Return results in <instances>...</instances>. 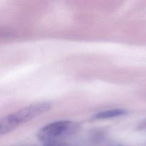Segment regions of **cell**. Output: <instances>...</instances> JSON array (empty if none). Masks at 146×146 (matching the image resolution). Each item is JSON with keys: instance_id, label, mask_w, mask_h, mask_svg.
Segmentation results:
<instances>
[{"instance_id": "cell-1", "label": "cell", "mask_w": 146, "mask_h": 146, "mask_svg": "<svg viewBox=\"0 0 146 146\" xmlns=\"http://www.w3.org/2000/svg\"><path fill=\"white\" fill-rule=\"evenodd\" d=\"M51 108L49 102L36 103L4 117L0 121V133L3 135L11 132L21 124L46 113Z\"/></svg>"}, {"instance_id": "cell-2", "label": "cell", "mask_w": 146, "mask_h": 146, "mask_svg": "<svg viewBox=\"0 0 146 146\" xmlns=\"http://www.w3.org/2000/svg\"><path fill=\"white\" fill-rule=\"evenodd\" d=\"M80 125L72 121H58L47 124L38 131L37 136L43 143L62 141L63 139L76 134Z\"/></svg>"}, {"instance_id": "cell-3", "label": "cell", "mask_w": 146, "mask_h": 146, "mask_svg": "<svg viewBox=\"0 0 146 146\" xmlns=\"http://www.w3.org/2000/svg\"><path fill=\"white\" fill-rule=\"evenodd\" d=\"M127 113H128V111L123 108H113V109L106 110V111L97 113L93 116V118L96 120L110 119V118L123 116Z\"/></svg>"}, {"instance_id": "cell-4", "label": "cell", "mask_w": 146, "mask_h": 146, "mask_svg": "<svg viewBox=\"0 0 146 146\" xmlns=\"http://www.w3.org/2000/svg\"><path fill=\"white\" fill-rule=\"evenodd\" d=\"M43 146H74L70 144L66 143L63 141H54V142H48L43 143Z\"/></svg>"}, {"instance_id": "cell-5", "label": "cell", "mask_w": 146, "mask_h": 146, "mask_svg": "<svg viewBox=\"0 0 146 146\" xmlns=\"http://www.w3.org/2000/svg\"><path fill=\"white\" fill-rule=\"evenodd\" d=\"M141 128H142V129H145L146 130V120L145 121H143V123L141 124Z\"/></svg>"}]
</instances>
